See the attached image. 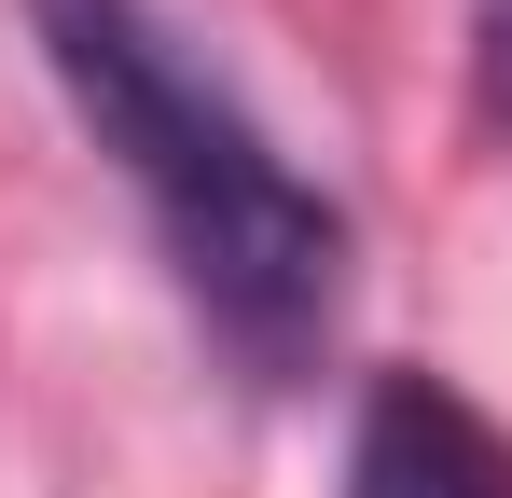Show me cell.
Wrapping results in <instances>:
<instances>
[{"instance_id":"obj_3","label":"cell","mask_w":512,"mask_h":498,"mask_svg":"<svg viewBox=\"0 0 512 498\" xmlns=\"http://www.w3.org/2000/svg\"><path fill=\"white\" fill-rule=\"evenodd\" d=\"M471 111L485 139H512V0H471Z\"/></svg>"},{"instance_id":"obj_2","label":"cell","mask_w":512,"mask_h":498,"mask_svg":"<svg viewBox=\"0 0 512 498\" xmlns=\"http://www.w3.org/2000/svg\"><path fill=\"white\" fill-rule=\"evenodd\" d=\"M346 498H512V429L457 374L388 360L346 415Z\"/></svg>"},{"instance_id":"obj_1","label":"cell","mask_w":512,"mask_h":498,"mask_svg":"<svg viewBox=\"0 0 512 498\" xmlns=\"http://www.w3.org/2000/svg\"><path fill=\"white\" fill-rule=\"evenodd\" d=\"M28 42H42V70L70 97V125L153 208V249H167L194 332L250 388L319 374V346L346 319V249L360 236H346L333 194L263 139V111L180 42L153 0H28Z\"/></svg>"}]
</instances>
